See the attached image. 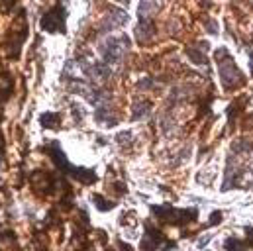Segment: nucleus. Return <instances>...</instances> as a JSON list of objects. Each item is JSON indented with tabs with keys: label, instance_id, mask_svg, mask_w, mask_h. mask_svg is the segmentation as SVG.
<instances>
[{
	"label": "nucleus",
	"instance_id": "nucleus-1",
	"mask_svg": "<svg viewBox=\"0 0 253 251\" xmlns=\"http://www.w3.org/2000/svg\"><path fill=\"white\" fill-rule=\"evenodd\" d=\"M49 153H51V159H53V163L63 171V173H67V175H71V177H75L77 181H81L83 184H92L94 181H96V175H94V171L92 169H83V167H73L69 161H67V155L61 151V147H59V143L53 139L51 143H49Z\"/></svg>",
	"mask_w": 253,
	"mask_h": 251
},
{
	"label": "nucleus",
	"instance_id": "nucleus-2",
	"mask_svg": "<svg viewBox=\"0 0 253 251\" xmlns=\"http://www.w3.org/2000/svg\"><path fill=\"white\" fill-rule=\"evenodd\" d=\"M128 45H130V39L126 35H118V37H108L106 41L100 43L98 51L102 53L104 57V63L108 65H118L122 63L126 51H128Z\"/></svg>",
	"mask_w": 253,
	"mask_h": 251
},
{
	"label": "nucleus",
	"instance_id": "nucleus-3",
	"mask_svg": "<svg viewBox=\"0 0 253 251\" xmlns=\"http://www.w3.org/2000/svg\"><path fill=\"white\" fill-rule=\"evenodd\" d=\"M216 59H218V71H220V79L224 83L226 88H234L236 84H241L243 83V77L239 73V69L236 67V63L232 61L230 53L226 49H218L216 51Z\"/></svg>",
	"mask_w": 253,
	"mask_h": 251
},
{
	"label": "nucleus",
	"instance_id": "nucleus-4",
	"mask_svg": "<svg viewBox=\"0 0 253 251\" xmlns=\"http://www.w3.org/2000/svg\"><path fill=\"white\" fill-rule=\"evenodd\" d=\"M65 20H67V10L63 8V4H55L51 10L41 16L39 26L47 33H65L67 30Z\"/></svg>",
	"mask_w": 253,
	"mask_h": 251
},
{
	"label": "nucleus",
	"instance_id": "nucleus-5",
	"mask_svg": "<svg viewBox=\"0 0 253 251\" xmlns=\"http://www.w3.org/2000/svg\"><path fill=\"white\" fill-rule=\"evenodd\" d=\"M151 210H153V214H157L163 222H169L175 226H183V224L192 222L196 218V210H177L173 206H153Z\"/></svg>",
	"mask_w": 253,
	"mask_h": 251
},
{
	"label": "nucleus",
	"instance_id": "nucleus-6",
	"mask_svg": "<svg viewBox=\"0 0 253 251\" xmlns=\"http://www.w3.org/2000/svg\"><path fill=\"white\" fill-rule=\"evenodd\" d=\"M171 247H175V241H167L161 232H157L151 226H145V237L141 241V251H169Z\"/></svg>",
	"mask_w": 253,
	"mask_h": 251
},
{
	"label": "nucleus",
	"instance_id": "nucleus-7",
	"mask_svg": "<svg viewBox=\"0 0 253 251\" xmlns=\"http://www.w3.org/2000/svg\"><path fill=\"white\" fill-rule=\"evenodd\" d=\"M126 22H128V14H126L124 10L114 8L110 14L104 16L102 24H100V32H112V30H116V28H122Z\"/></svg>",
	"mask_w": 253,
	"mask_h": 251
},
{
	"label": "nucleus",
	"instance_id": "nucleus-8",
	"mask_svg": "<svg viewBox=\"0 0 253 251\" xmlns=\"http://www.w3.org/2000/svg\"><path fill=\"white\" fill-rule=\"evenodd\" d=\"M81 69L84 71V75H88L90 79H108L112 75L110 67L106 63H90V61H83Z\"/></svg>",
	"mask_w": 253,
	"mask_h": 251
},
{
	"label": "nucleus",
	"instance_id": "nucleus-9",
	"mask_svg": "<svg viewBox=\"0 0 253 251\" xmlns=\"http://www.w3.org/2000/svg\"><path fill=\"white\" fill-rule=\"evenodd\" d=\"M135 35H137V41L139 43H147L151 37L155 35V24L151 18H139V26L135 30Z\"/></svg>",
	"mask_w": 253,
	"mask_h": 251
},
{
	"label": "nucleus",
	"instance_id": "nucleus-10",
	"mask_svg": "<svg viewBox=\"0 0 253 251\" xmlns=\"http://www.w3.org/2000/svg\"><path fill=\"white\" fill-rule=\"evenodd\" d=\"M159 10V0H141L139 2V18H151V14H155Z\"/></svg>",
	"mask_w": 253,
	"mask_h": 251
},
{
	"label": "nucleus",
	"instance_id": "nucleus-11",
	"mask_svg": "<svg viewBox=\"0 0 253 251\" xmlns=\"http://www.w3.org/2000/svg\"><path fill=\"white\" fill-rule=\"evenodd\" d=\"M94 118H96L98 124H102V126H106V128H110V126H114V124L118 122L116 118H110V112H108L106 108H98V110L94 112Z\"/></svg>",
	"mask_w": 253,
	"mask_h": 251
},
{
	"label": "nucleus",
	"instance_id": "nucleus-12",
	"mask_svg": "<svg viewBox=\"0 0 253 251\" xmlns=\"http://www.w3.org/2000/svg\"><path fill=\"white\" fill-rule=\"evenodd\" d=\"M39 120H41V126H43V128H57L61 116L55 114V112H47V114H41Z\"/></svg>",
	"mask_w": 253,
	"mask_h": 251
},
{
	"label": "nucleus",
	"instance_id": "nucleus-13",
	"mask_svg": "<svg viewBox=\"0 0 253 251\" xmlns=\"http://www.w3.org/2000/svg\"><path fill=\"white\" fill-rule=\"evenodd\" d=\"M92 202L96 204V208H98V210H102V212H106V210H112V208L116 206L114 202H108V200H104V198L100 196V194H94V196H92Z\"/></svg>",
	"mask_w": 253,
	"mask_h": 251
},
{
	"label": "nucleus",
	"instance_id": "nucleus-14",
	"mask_svg": "<svg viewBox=\"0 0 253 251\" xmlns=\"http://www.w3.org/2000/svg\"><path fill=\"white\" fill-rule=\"evenodd\" d=\"M186 55H188L196 65H204V63H206V57L202 55V53H198L194 47H186Z\"/></svg>",
	"mask_w": 253,
	"mask_h": 251
},
{
	"label": "nucleus",
	"instance_id": "nucleus-15",
	"mask_svg": "<svg viewBox=\"0 0 253 251\" xmlns=\"http://www.w3.org/2000/svg\"><path fill=\"white\" fill-rule=\"evenodd\" d=\"M4 147V143H2V134H0V149H2Z\"/></svg>",
	"mask_w": 253,
	"mask_h": 251
}]
</instances>
